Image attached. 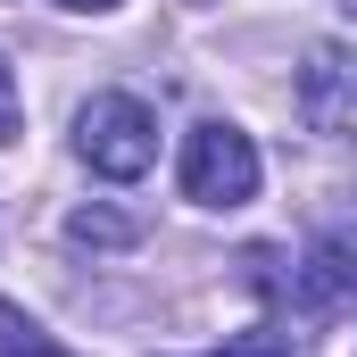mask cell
<instances>
[{
  "mask_svg": "<svg viewBox=\"0 0 357 357\" xmlns=\"http://www.w3.org/2000/svg\"><path fill=\"white\" fill-rule=\"evenodd\" d=\"M216 357H291V333H241V341H225Z\"/></svg>",
  "mask_w": 357,
  "mask_h": 357,
  "instance_id": "52a82bcc",
  "label": "cell"
},
{
  "mask_svg": "<svg viewBox=\"0 0 357 357\" xmlns=\"http://www.w3.org/2000/svg\"><path fill=\"white\" fill-rule=\"evenodd\" d=\"M0 142H17V75H8V59H0Z\"/></svg>",
  "mask_w": 357,
  "mask_h": 357,
  "instance_id": "ba28073f",
  "label": "cell"
},
{
  "mask_svg": "<svg viewBox=\"0 0 357 357\" xmlns=\"http://www.w3.org/2000/svg\"><path fill=\"white\" fill-rule=\"evenodd\" d=\"M0 357H67V349H59L25 307H8V299H0Z\"/></svg>",
  "mask_w": 357,
  "mask_h": 357,
  "instance_id": "8992f818",
  "label": "cell"
},
{
  "mask_svg": "<svg viewBox=\"0 0 357 357\" xmlns=\"http://www.w3.org/2000/svg\"><path fill=\"white\" fill-rule=\"evenodd\" d=\"M59 8H75V17H100V8H116V0H59Z\"/></svg>",
  "mask_w": 357,
  "mask_h": 357,
  "instance_id": "9c48e42d",
  "label": "cell"
},
{
  "mask_svg": "<svg viewBox=\"0 0 357 357\" xmlns=\"http://www.w3.org/2000/svg\"><path fill=\"white\" fill-rule=\"evenodd\" d=\"M183 199L199 208H241L258 199V142L241 125H199L183 142Z\"/></svg>",
  "mask_w": 357,
  "mask_h": 357,
  "instance_id": "7a4b0ae2",
  "label": "cell"
},
{
  "mask_svg": "<svg viewBox=\"0 0 357 357\" xmlns=\"http://www.w3.org/2000/svg\"><path fill=\"white\" fill-rule=\"evenodd\" d=\"M291 291H299V307H316V316L349 307L357 299V233H324V241L307 250V266L291 274Z\"/></svg>",
  "mask_w": 357,
  "mask_h": 357,
  "instance_id": "277c9868",
  "label": "cell"
},
{
  "mask_svg": "<svg viewBox=\"0 0 357 357\" xmlns=\"http://www.w3.org/2000/svg\"><path fill=\"white\" fill-rule=\"evenodd\" d=\"M75 150H84L91 175L133 183V175L158 167V116L133 91H100V100H84V116H75Z\"/></svg>",
  "mask_w": 357,
  "mask_h": 357,
  "instance_id": "6da1fadb",
  "label": "cell"
},
{
  "mask_svg": "<svg viewBox=\"0 0 357 357\" xmlns=\"http://www.w3.org/2000/svg\"><path fill=\"white\" fill-rule=\"evenodd\" d=\"M333 8H341V17H357V0H333Z\"/></svg>",
  "mask_w": 357,
  "mask_h": 357,
  "instance_id": "30bf717a",
  "label": "cell"
},
{
  "mask_svg": "<svg viewBox=\"0 0 357 357\" xmlns=\"http://www.w3.org/2000/svg\"><path fill=\"white\" fill-rule=\"evenodd\" d=\"M67 233H75L84 250H133V241H142V216H125V208H75Z\"/></svg>",
  "mask_w": 357,
  "mask_h": 357,
  "instance_id": "5b68a950",
  "label": "cell"
},
{
  "mask_svg": "<svg viewBox=\"0 0 357 357\" xmlns=\"http://www.w3.org/2000/svg\"><path fill=\"white\" fill-rule=\"evenodd\" d=\"M299 116L316 125V133H357V59L349 50H307V67H299Z\"/></svg>",
  "mask_w": 357,
  "mask_h": 357,
  "instance_id": "3957f363",
  "label": "cell"
}]
</instances>
